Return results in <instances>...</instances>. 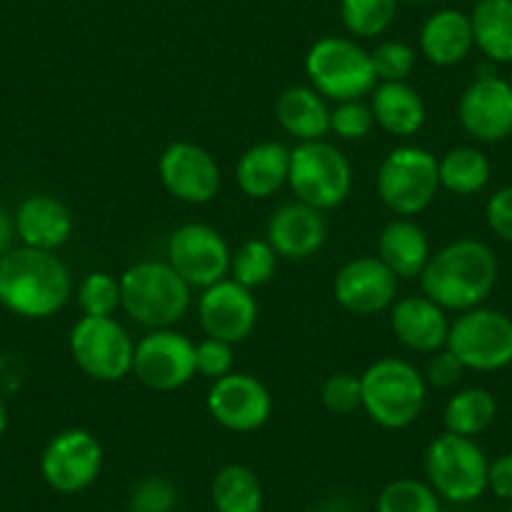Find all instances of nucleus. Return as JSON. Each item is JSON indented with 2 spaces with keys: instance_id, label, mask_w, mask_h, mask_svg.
<instances>
[{
  "instance_id": "obj_1",
  "label": "nucleus",
  "mask_w": 512,
  "mask_h": 512,
  "mask_svg": "<svg viewBox=\"0 0 512 512\" xmlns=\"http://www.w3.org/2000/svg\"><path fill=\"white\" fill-rule=\"evenodd\" d=\"M500 264L485 241L457 239L430 256L420 284L422 294L445 312L482 307L497 287Z\"/></svg>"
},
{
  "instance_id": "obj_2",
  "label": "nucleus",
  "mask_w": 512,
  "mask_h": 512,
  "mask_svg": "<svg viewBox=\"0 0 512 512\" xmlns=\"http://www.w3.org/2000/svg\"><path fill=\"white\" fill-rule=\"evenodd\" d=\"M73 297V279L56 251L18 246L0 256V304L26 319H48Z\"/></svg>"
},
{
  "instance_id": "obj_3",
  "label": "nucleus",
  "mask_w": 512,
  "mask_h": 512,
  "mask_svg": "<svg viewBox=\"0 0 512 512\" xmlns=\"http://www.w3.org/2000/svg\"><path fill=\"white\" fill-rule=\"evenodd\" d=\"M121 309L136 324L149 329H169L186 317L191 307V287L169 262L144 259L118 277Z\"/></svg>"
},
{
  "instance_id": "obj_4",
  "label": "nucleus",
  "mask_w": 512,
  "mask_h": 512,
  "mask_svg": "<svg viewBox=\"0 0 512 512\" xmlns=\"http://www.w3.org/2000/svg\"><path fill=\"white\" fill-rule=\"evenodd\" d=\"M362 410L384 430H405L420 420L427 402V382L420 369L400 357H382L362 374Z\"/></svg>"
},
{
  "instance_id": "obj_5",
  "label": "nucleus",
  "mask_w": 512,
  "mask_h": 512,
  "mask_svg": "<svg viewBox=\"0 0 512 512\" xmlns=\"http://www.w3.org/2000/svg\"><path fill=\"white\" fill-rule=\"evenodd\" d=\"M304 71L314 91L334 103L362 101L377 86L372 56L352 38H319L307 51Z\"/></svg>"
},
{
  "instance_id": "obj_6",
  "label": "nucleus",
  "mask_w": 512,
  "mask_h": 512,
  "mask_svg": "<svg viewBox=\"0 0 512 512\" xmlns=\"http://www.w3.org/2000/svg\"><path fill=\"white\" fill-rule=\"evenodd\" d=\"M487 470L490 460L472 437L442 432L427 445V480L442 500L455 505L480 500L487 492Z\"/></svg>"
},
{
  "instance_id": "obj_7",
  "label": "nucleus",
  "mask_w": 512,
  "mask_h": 512,
  "mask_svg": "<svg viewBox=\"0 0 512 512\" xmlns=\"http://www.w3.org/2000/svg\"><path fill=\"white\" fill-rule=\"evenodd\" d=\"M440 189L437 156L422 146H397L379 164L377 196L402 219L425 211Z\"/></svg>"
},
{
  "instance_id": "obj_8",
  "label": "nucleus",
  "mask_w": 512,
  "mask_h": 512,
  "mask_svg": "<svg viewBox=\"0 0 512 512\" xmlns=\"http://www.w3.org/2000/svg\"><path fill=\"white\" fill-rule=\"evenodd\" d=\"M289 186L302 204L319 211L337 209L352 191V164L329 141L297 144L289 156Z\"/></svg>"
},
{
  "instance_id": "obj_9",
  "label": "nucleus",
  "mask_w": 512,
  "mask_h": 512,
  "mask_svg": "<svg viewBox=\"0 0 512 512\" xmlns=\"http://www.w3.org/2000/svg\"><path fill=\"white\" fill-rule=\"evenodd\" d=\"M445 347L470 372H500L512 364V319L500 309H467L450 322Z\"/></svg>"
},
{
  "instance_id": "obj_10",
  "label": "nucleus",
  "mask_w": 512,
  "mask_h": 512,
  "mask_svg": "<svg viewBox=\"0 0 512 512\" xmlns=\"http://www.w3.org/2000/svg\"><path fill=\"white\" fill-rule=\"evenodd\" d=\"M73 362L96 382H121L134 372L136 344L113 317H81L68 337Z\"/></svg>"
},
{
  "instance_id": "obj_11",
  "label": "nucleus",
  "mask_w": 512,
  "mask_h": 512,
  "mask_svg": "<svg viewBox=\"0 0 512 512\" xmlns=\"http://www.w3.org/2000/svg\"><path fill=\"white\" fill-rule=\"evenodd\" d=\"M103 467V447L93 432L71 427L48 440L41 455V475L51 490L76 495L98 480Z\"/></svg>"
},
{
  "instance_id": "obj_12",
  "label": "nucleus",
  "mask_w": 512,
  "mask_h": 512,
  "mask_svg": "<svg viewBox=\"0 0 512 512\" xmlns=\"http://www.w3.org/2000/svg\"><path fill=\"white\" fill-rule=\"evenodd\" d=\"M166 262L184 277L191 289H206L226 279L231 269V249L214 226L191 221L171 231Z\"/></svg>"
},
{
  "instance_id": "obj_13",
  "label": "nucleus",
  "mask_w": 512,
  "mask_h": 512,
  "mask_svg": "<svg viewBox=\"0 0 512 512\" xmlns=\"http://www.w3.org/2000/svg\"><path fill=\"white\" fill-rule=\"evenodd\" d=\"M154 392H174L196 374V344L176 329H151L134 352V372Z\"/></svg>"
},
{
  "instance_id": "obj_14",
  "label": "nucleus",
  "mask_w": 512,
  "mask_h": 512,
  "mask_svg": "<svg viewBox=\"0 0 512 512\" xmlns=\"http://www.w3.org/2000/svg\"><path fill=\"white\" fill-rule=\"evenodd\" d=\"M206 407L224 430L254 432L267 425L274 402L262 379L246 372H231L214 379L206 395Z\"/></svg>"
},
{
  "instance_id": "obj_15",
  "label": "nucleus",
  "mask_w": 512,
  "mask_h": 512,
  "mask_svg": "<svg viewBox=\"0 0 512 512\" xmlns=\"http://www.w3.org/2000/svg\"><path fill=\"white\" fill-rule=\"evenodd\" d=\"M457 118L465 134L480 144H500L512 136V88L507 78L480 76L462 91Z\"/></svg>"
},
{
  "instance_id": "obj_16",
  "label": "nucleus",
  "mask_w": 512,
  "mask_h": 512,
  "mask_svg": "<svg viewBox=\"0 0 512 512\" xmlns=\"http://www.w3.org/2000/svg\"><path fill=\"white\" fill-rule=\"evenodd\" d=\"M164 189L184 204H209L221 186V169L214 156L199 144L176 141L159 156Z\"/></svg>"
},
{
  "instance_id": "obj_17",
  "label": "nucleus",
  "mask_w": 512,
  "mask_h": 512,
  "mask_svg": "<svg viewBox=\"0 0 512 512\" xmlns=\"http://www.w3.org/2000/svg\"><path fill=\"white\" fill-rule=\"evenodd\" d=\"M397 282L379 256H354L334 277V299L354 317H372L397 302Z\"/></svg>"
},
{
  "instance_id": "obj_18",
  "label": "nucleus",
  "mask_w": 512,
  "mask_h": 512,
  "mask_svg": "<svg viewBox=\"0 0 512 512\" xmlns=\"http://www.w3.org/2000/svg\"><path fill=\"white\" fill-rule=\"evenodd\" d=\"M259 319V304L251 289L234 279H221L204 289L199 299V322L206 337L239 344L254 332Z\"/></svg>"
},
{
  "instance_id": "obj_19",
  "label": "nucleus",
  "mask_w": 512,
  "mask_h": 512,
  "mask_svg": "<svg viewBox=\"0 0 512 512\" xmlns=\"http://www.w3.org/2000/svg\"><path fill=\"white\" fill-rule=\"evenodd\" d=\"M267 241L284 259L302 262L317 254L327 241V221L324 211L302 201L282 204L267 224Z\"/></svg>"
},
{
  "instance_id": "obj_20",
  "label": "nucleus",
  "mask_w": 512,
  "mask_h": 512,
  "mask_svg": "<svg viewBox=\"0 0 512 512\" xmlns=\"http://www.w3.org/2000/svg\"><path fill=\"white\" fill-rule=\"evenodd\" d=\"M390 327L400 344L420 354H432L447 344L450 319L440 304L425 294L397 299L390 307Z\"/></svg>"
},
{
  "instance_id": "obj_21",
  "label": "nucleus",
  "mask_w": 512,
  "mask_h": 512,
  "mask_svg": "<svg viewBox=\"0 0 512 512\" xmlns=\"http://www.w3.org/2000/svg\"><path fill=\"white\" fill-rule=\"evenodd\" d=\"M13 221H16V236L23 246L31 249L56 251L73 234V216L68 206L48 194H33L23 199Z\"/></svg>"
},
{
  "instance_id": "obj_22",
  "label": "nucleus",
  "mask_w": 512,
  "mask_h": 512,
  "mask_svg": "<svg viewBox=\"0 0 512 512\" xmlns=\"http://www.w3.org/2000/svg\"><path fill=\"white\" fill-rule=\"evenodd\" d=\"M369 108H372L374 123L384 134L397 139H410L422 131L427 121V106L420 91L410 83H377L369 93Z\"/></svg>"
},
{
  "instance_id": "obj_23",
  "label": "nucleus",
  "mask_w": 512,
  "mask_h": 512,
  "mask_svg": "<svg viewBox=\"0 0 512 512\" xmlns=\"http://www.w3.org/2000/svg\"><path fill=\"white\" fill-rule=\"evenodd\" d=\"M475 48L470 16L455 8L432 13L420 31V51L432 66L450 68L465 61Z\"/></svg>"
},
{
  "instance_id": "obj_24",
  "label": "nucleus",
  "mask_w": 512,
  "mask_h": 512,
  "mask_svg": "<svg viewBox=\"0 0 512 512\" xmlns=\"http://www.w3.org/2000/svg\"><path fill=\"white\" fill-rule=\"evenodd\" d=\"M377 256L397 279H420L432 249L425 229L412 219H392L377 241Z\"/></svg>"
},
{
  "instance_id": "obj_25",
  "label": "nucleus",
  "mask_w": 512,
  "mask_h": 512,
  "mask_svg": "<svg viewBox=\"0 0 512 512\" xmlns=\"http://www.w3.org/2000/svg\"><path fill=\"white\" fill-rule=\"evenodd\" d=\"M289 156L279 141H262L246 149L236 161V184L251 199H269L289 181Z\"/></svg>"
},
{
  "instance_id": "obj_26",
  "label": "nucleus",
  "mask_w": 512,
  "mask_h": 512,
  "mask_svg": "<svg viewBox=\"0 0 512 512\" xmlns=\"http://www.w3.org/2000/svg\"><path fill=\"white\" fill-rule=\"evenodd\" d=\"M329 113L332 108L324 103V96H319L312 86H289L282 91L274 106L279 126L289 136L307 144V141H322L329 134Z\"/></svg>"
},
{
  "instance_id": "obj_27",
  "label": "nucleus",
  "mask_w": 512,
  "mask_h": 512,
  "mask_svg": "<svg viewBox=\"0 0 512 512\" xmlns=\"http://www.w3.org/2000/svg\"><path fill=\"white\" fill-rule=\"evenodd\" d=\"M475 48L492 63H512V0H480L470 13Z\"/></svg>"
},
{
  "instance_id": "obj_28",
  "label": "nucleus",
  "mask_w": 512,
  "mask_h": 512,
  "mask_svg": "<svg viewBox=\"0 0 512 512\" xmlns=\"http://www.w3.org/2000/svg\"><path fill=\"white\" fill-rule=\"evenodd\" d=\"M497 417V400L490 390L485 387H465V390L455 392L447 400L445 412H442V422H445V432L452 435L472 437L487 432Z\"/></svg>"
},
{
  "instance_id": "obj_29",
  "label": "nucleus",
  "mask_w": 512,
  "mask_h": 512,
  "mask_svg": "<svg viewBox=\"0 0 512 512\" xmlns=\"http://www.w3.org/2000/svg\"><path fill=\"white\" fill-rule=\"evenodd\" d=\"M211 505L216 512H262V482L246 465L221 467L211 482Z\"/></svg>"
},
{
  "instance_id": "obj_30",
  "label": "nucleus",
  "mask_w": 512,
  "mask_h": 512,
  "mask_svg": "<svg viewBox=\"0 0 512 512\" xmlns=\"http://www.w3.org/2000/svg\"><path fill=\"white\" fill-rule=\"evenodd\" d=\"M440 186L457 196H475L490 184V159L475 146H457L437 159Z\"/></svg>"
},
{
  "instance_id": "obj_31",
  "label": "nucleus",
  "mask_w": 512,
  "mask_h": 512,
  "mask_svg": "<svg viewBox=\"0 0 512 512\" xmlns=\"http://www.w3.org/2000/svg\"><path fill=\"white\" fill-rule=\"evenodd\" d=\"M279 254L267 239H249L231 254V279L246 289H259L272 282Z\"/></svg>"
},
{
  "instance_id": "obj_32",
  "label": "nucleus",
  "mask_w": 512,
  "mask_h": 512,
  "mask_svg": "<svg viewBox=\"0 0 512 512\" xmlns=\"http://www.w3.org/2000/svg\"><path fill=\"white\" fill-rule=\"evenodd\" d=\"M339 16L352 36H382L395 21L397 0H339Z\"/></svg>"
},
{
  "instance_id": "obj_33",
  "label": "nucleus",
  "mask_w": 512,
  "mask_h": 512,
  "mask_svg": "<svg viewBox=\"0 0 512 512\" xmlns=\"http://www.w3.org/2000/svg\"><path fill=\"white\" fill-rule=\"evenodd\" d=\"M377 512H442V505L430 482L402 477L379 492Z\"/></svg>"
},
{
  "instance_id": "obj_34",
  "label": "nucleus",
  "mask_w": 512,
  "mask_h": 512,
  "mask_svg": "<svg viewBox=\"0 0 512 512\" xmlns=\"http://www.w3.org/2000/svg\"><path fill=\"white\" fill-rule=\"evenodd\" d=\"M76 299L83 317H113L121 307V284L108 272H91L78 284Z\"/></svg>"
},
{
  "instance_id": "obj_35",
  "label": "nucleus",
  "mask_w": 512,
  "mask_h": 512,
  "mask_svg": "<svg viewBox=\"0 0 512 512\" xmlns=\"http://www.w3.org/2000/svg\"><path fill=\"white\" fill-rule=\"evenodd\" d=\"M369 56L377 83H402L415 71V48L402 41L379 43L374 51H369Z\"/></svg>"
},
{
  "instance_id": "obj_36",
  "label": "nucleus",
  "mask_w": 512,
  "mask_h": 512,
  "mask_svg": "<svg viewBox=\"0 0 512 512\" xmlns=\"http://www.w3.org/2000/svg\"><path fill=\"white\" fill-rule=\"evenodd\" d=\"M179 492L169 477L151 475L136 482L128 495V512H174Z\"/></svg>"
},
{
  "instance_id": "obj_37",
  "label": "nucleus",
  "mask_w": 512,
  "mask_h": 512,
  "mask_svg": "<svg viewBox=\"0 0 512 512\" xmlns=\"http://www.w3.org/2000/svg\"><path fill=\"white\" fill-rule=\"evenodd\" d=\"M377 126L372 116V108L364 101H342L329 113V131L344 141H359L372 134Z\"/></svg>"
},
{
  "instance_id": "obj_38",
  "label": "nucleus",
  "mask_w": 512,
  "mask_h": 512,
  "mask_svg": "<svg viewBox=\"0 0 512 512\" xmlns=\"http://www.w3.org/2000/svg\"><path fill=\"white\" fill-rule=\"evenodd\" d=\"M319 397L332 415H352L362 407V382L354 374L337 372L324 379Z\"/></svg>"
},
{
  "instance_id": "obj_39",
  "label": "nucleus",
  "mask_w": 512,
  "mask_h": 512,
  "mask_svg": "<svg viewBox=\"0 0 512 512\" xmlns=\"http://www.w3.org/2000/svg\"><path fill=\"white\" fill-rule=\"evenodd\" d=\"M196 372L206 379H221L234 372V344L214 337L196 344Z\"/></svg>"
},
{
  "instance_id": "obj_40",
  "label": "nucleus",
  "mask_w": 512,
  "mask_h": 512,
  "mask_svg": "<svg viewBox=\"0 0 512 512\" xmlns=\"http://www.w3.org/2000/svg\"><path fill=\"white\" fill-rule=\"evenodd\" d=\"M467 369L462 367L460 359L450 352L447 347L437 349V352L430 354V362H427V372H425V382L437 387V390H452L457 387Z\"/></svg>"
},
{
  "instance_id": "obj_41",
  "label": "nucleus",
  "mask_w": 512,
  "mask_h": 512,
  "mask_svg": "<svg viewBox=\"0 0 512 512\" xmlns=\"http://www.w3.org/2000/svg\"><path fill=\"white\" fill-rule=\"evenodd\" d=\"M485 221L497 239L512 244V184L502 186L487 199Z\"/></svg>"
},
{
  "instance_id": "obj_42",
  "label": "nucleus",
  "mask_w": 512,
  "mask_h": 512,
  "mask_svg": "<svg viewBox=\"0 0 512 512\" xmlns=\"http://www.w3.org/2000/svg\"><path fill=\"white\" fill-rule=\"evenodd\" d=\"M487 490L500 500L512 502V452L500 455L490 462L487 470Z\"/></svg>"
},
{
  "instance_id": "obj_43",
  "label": "nucleus",
  "mask_w": 512,
  "mask_h": 512,
  "mask_svg": "<svg viewBox=\"0 0 512 512\" xmlns=\"http://www.w3.org/2000/svg\"><path fill=\"white\" fill-rule=\"evenodd\" d=\"M13 239H16V221L0 206V256H6L13 249Z\"/></svg>"
},
{
  "instance_id": "obj_44",
  "label": "nucleus",
  "mask_w": 512,
  "mask_h": 512,
  "mask_svg": "<svg viewBox=\"0 0 512 512\" xmlns=\"http://www.w3.org/2000/svg\"><path fill=\"white\" fill-rule=\"evenodd\" d=\"M6 427H8V410H6V402H3V397H0V437H3Z\"/></svg>"
},
{
  "instance_id": "obj_45",
  "label": "nucleus",
  "mask_w": 512,
  "mask_h": 512,
  "mask_svg": "<svg viewBox=\"0 0 512 512\" xmlns=\"http://www.w3.org/2000/svg\"><path fill=\"white\" fill-rule=\"evenodd\" d=\"M410 3H435V0H410Z\"/></svg>"
},
{
  "instance_id": "obj_46",
  "label": "nucleus",
  "mask_w": 512,
  "mask_h": 512,
  "mask_svg": "<svg viewBox=\"0 0 512 512\" xmlns=\"http://www.w3.org/2000/svg\"><path fill=\"white\" fill-rule=\"evenodd\" d=\"M507 83H510V88H512V73H510V78H507Z\"/></svg>"
},
{
  "instance_id": "obj_47",
  "label": "nucleus",
  "mask_w": 512,
  "mask_h": 512,
  "mask_svg": "<svg viewBox=\"0 0 512 512\" xmlns=\"http://www.w3.org/2000/svg\"><path fill=\"white\" fill-rule=\"evenodd\" d=\"M507 512H512V502H510V507H507Z\"/></svg>"
},
{
  "instance_id": "obj_48",
  "label": "nucleus",
  "mask_w": 512,
  "mask_h": 512,
  "mask_svg": "<svg viewBox=\"0 0 512 512\" xmlns=\"http://www.w3.org/2000/svg\"><path fill=\"white\" fill-rule=\"evenodd\" d=\"M475 3H480V0H475Z\"/></svg>"
},
{
  "instance_id": "obj_49",
  "label": "nucleus",
  "mask_w": 512,
  "mask_h": 512,
  "mask_svg": "<svg viewBox=\"0 0 512 512\" xmlns=\"http://www.w3.org/2000/svg\"><path fill=\"white\" fill-rule=\"evenodd\" d=\"M299 512H304V510H299Z\"/></svg>"
}]
</instances>
